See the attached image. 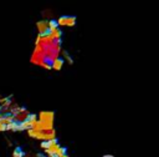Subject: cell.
Listing matches in <instances>:
<instances>
[{
  "label": "cell",
  "mask_w": 159,
  "mask_h": 157,
  "mask_svg": "<svg viewBox=\"0 0 159 157\" xmlns=\"http://www.w3.org/2000/svg\"><path fill=\"white\" fill-rule=\"evenodd\" d=\"M61 157H68V156H67V153H66V155H62Z\"/></svg>",
  "instance_id": "11"
},
{
  "label": "cell",
  "mask_w": 159,
  "mask_h": 157,
  "mask_svg": "<svg viewBox=\"0 0 159 157\" xmlns=\"http://www.w3.org/2000/svg\"><path fill=\"white\" fill-rule=\"evenodd\" d=\"M12 157H24V151L20 147H16L12 152Z\"/></svg>",
  "instance_id": "9"
},
{
  "label": "cell",
  "mask_w": 159,
  "mask_h": 157,
  "mask_svg": "<svg viewBox=\"0 0 159 157\" xmlns=\"http://www.w3.org/2000/svg\"><path fill=\"white\" fill-rule=\"evenodd\" d=\"M36 121H37V115H35V113H29V116L19 125V130H20V131H27V130L32 128V126L35 125Z\"/></svg>",
  "instance_id": "2"
},
{
  "label": "cell",
  "mask_w": 159,
  "mask_h": 157,
  "mask_svg": "<svg viewBox=\"0 0 159 157\" xmlns=\"http://www.w3.org/2000/svg\"><path fill=\"white\" fill-rule=\"evenodd\" d=\"M36 27H37V31H39V35L40 36H45V35L50 34L47 20H40V21H37L36 22Z\"/></svg>",
  "instance_id": "4"
},
{
  "label": "cell",
  "mask_w": 159,
  "mask_h": 157,
  "mask_svg": "<svg viewBox=\"0 0 159 157\" xmlns=\"http://www.w3.org/2000/svg\"><path fill=\"white\" fill-rule=\"evenodd\" d=\"M48 157H58V156H56V155H51V156H48Z\"/></svg>",
  "instance_id": "10"
},
{
  "label": "cell",
  "mask_w": 159,
  "mask_h": 157,
  "mask_svg": "<svg viewBox=\"0 0 159 157\" xmlns=\"http://www.w3.org/2000/svg\"><path fill=\"white\" fill-rule=\"evenodd\" d=\"M53 117H55V113L52 111H42L37 116V120L41 121L50 130V128H53Z\"/></svg>",
  "instance_id": "1"
},
{
  "label": "cell",
  "mask_w": 159,
  "mask_h": 157,
  "mask_svg": "<svg viewBox=\"0 0 159 157\" xmlns=\"http://www.w3.org/2000/svg\"><path fill=\"white\" fill-rule=\"evenodd\" d=\"M60 145L58 143H56V145H53V146H51V147H48L47 150H45L43 152L47 155V156H51V155H57V152H58V150H60Z\"/></svg>",
  "instance_id": "6"
},
{
  "label": "cell",
  "mask_w": 159,
  "mask_h": 157,
  "mask_svg": "<svg viewBox=\"0 0 159 157\" xmlns=\"http://www.w3.org/2000/svg\"><path fill=\"white\" fill-rule=\"evenodd\" d=\"M56 143H58L57 142V140H50V141H42L41 143H40V147L45 151V150H47L48 147H51V146H53V145H56Z\"/></svg>",
  "instance_id": "7"
},
{
  "label": "cell",
  "mask_w": 159,
  "mask_h": 157,
  "mask_svg": "<svg viewBox=\"0 0 159 157\" xmlns=\"http://www.w3.org/2000/svg\"><path fill=\"white\" fill-rule=\"evenodd\" d=\"M56 22H57V26H73L76 24V17L63 15V16L58 17V20H56Z\"/></svg>",
  "instance_id": "3"
},
{
  "label": "cell",
  "mask_w": 159,
  "mask_h": 157,
  "mask_svg": "<svg viewBox=\"0 0 159 157\" xmlns=\"http://www.w3.org/2000/svg\"><path fill=\"white\" fill-rule=\"evenodd\" d=\"M19 125H20V123L12 121L11 123H9V125L6 126V131H20V130H19Z\"/></svg>",
  "instance_id": "8"
},
{
  "label": "cell",
  "mask_w": 159,
  "mask_h": 157,
  "mask_svg": "<svg viewBox=\"0 0 159 157\" xmlns=\"http://www.w3.org/2000/svg\"><path fill=\"white\" fill-rule=\"evenodd\" d=\"M62 66H63V59H61V57H56L51 62V69H53V70H61Z\"/></svg>",
  "instance_id": "5"
}]
</instances>
